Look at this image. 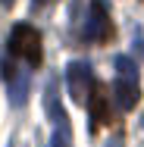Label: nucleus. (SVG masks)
Returning <instances> with one entry per match:
<instances>
[{"instance_id": "7", "label": "nucleus", "mask_w": 144, "mask_h": 147, "mask_svg": "<svg viewBox=\"0 0 144 147\" xmlns=\"http://www.w3.org/2000/svg\"><path fill=\"white\" fill-rule=\"evenodd\" d=\"M113 97L119 103V110H135L138 100H141V88H138V78H125L119 75L113 82Z\"/></svg>"}, {"instance_id": "3", "label": "nucleus", "mask_w": 144, "mask_h": 147, "mask_svg": "<svg viewBox=\"0 0 144 147\" xmlns=\"http://www.w3.org/2000/svg\"><path fill=\"white\" fill-rule=\"evenodd\" d=\"M66 85H69L72 100L78 107H88V97H91V91H94L97 82H94V72H91V66L85 59H72L66 66Z\"/></svg>"}, {"instance_id": "6", "label": "nucleus", "mask_w": 144, "mask_h": 147, "mask_svg": "<svg viewBox=\"0 0 144 147\" xmlns=\"http://www.w3.org/2000/svg\"><path fill=\"white\" fill-rule=\"evenodd\" d=\"M88 110H91V125H110L113 122V113H110V103H107V88L97 82L91 97H88Z\"/></svg>"}, {"instance_id": "9", "label": "nucleus", "mask_w": 144, "mask_h": 147, "mask_svg": "<svg viewBox=\"0 0 144 147\" xmlns=\"http://www.w3.org/2000/svg\"><path fill=\"white\" fill-rule=\"evenodd\" d=\"M53 0H31V6H38V9H44V6H50Z\"/></svg>"}, {"instance_id": "1", "label": "nucleus", "mask_w": 144, "mask_h": 147, "mask_svg": "<svg viewBox=\"0 0 144 147\" xmlns=\"http://www.w3.org/2000/svg\"><path fill=\"white\" fill-rule=\"evenodd\" d=\"M6 53L13 59H25L28 66H41V59H44V44H41V31L31 28L28 22H19V25H13L9 31V41H6Z\"/></svg>"}, {"instance_id": "5", "label": "nucleus", "mask_w": 144, "mask_h": 147, "mask_svg": "<svg viewBox=\"0 0 144 147\" xmlns=\"http://www.w3.org/2000/svg\"><path fill=\"white\" fill-rule=\"evenodd\" d=\"M3 78H6V94L13 107H22L28 100V72H19L13 66V57L3 63Z\"/></svg>"}, {"instance_id": "4", "label": "nucleus", "mask_w": 144, "mask_h": 147, "mask_svg": "<svg viewBox=\"0 0 144 147\" xmlns=\"http://www.w3.org/2000/svg\"><path fill=\"white\" fill-rule=\"evenodd\" d=\"M82 38L91 41V44H103L113 38V22H110V13L103 6V0H94L88 6V19H85V28H82Z\"/></svg>"}, {"instance_id": "10", "label": "nucleus", "mask_w": 144, "mask_h": 147, "mask_svg": "<svg viewBox=\"0 0 144 147\" xmlns=\"http://www.w3.org/2000/svg\"><path fill=\"white\" fill-rule=\"evenodd\" d=\"M107 147H122V144H119V138H116V141H113V144H107Z\"/></svg>"}, {"instance_id": "8", "label": "nucleus", "mask_w": 144, "mask_h": 147, "mask_svg": "<svg viewBox=\"0 0 144 147\" xmlns=\"http://www.w3.org/2000/svg\"><path fill=\"white\" fill-rule=\"evenodd\" d=\"M113 66H116V72H119V75H125V78H138V63H135L132 57L119 53V57L113 59Z\"/></svg>"}, {"instance_id": "2", "label": "nucleus", "mask_w": 144, "mask_h": 147, "mask_svg": "<svg viewBox=\"0 0 144 147\" xmlns=\"http://www.w3.org/2000/svg\"><path fill=\"white\" fill-rule=\"evenodd\" d=\"M44 107H47V119L53 122V135H50V147H72V122L63 110V100L57 97V85H50L44 94Z\"/></svg>"}]
</instances>
